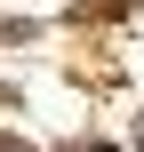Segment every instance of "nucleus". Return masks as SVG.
<instances>
[{"instance_id": "obj_1", "label": "nucleus", "mask_w": 144, "mask_h": 152, "mask_svg": "<svg viewBox=\"0 0 144 152\" xmlns=\"http://www.w3.org/2000/svg\"><path fill=\"white\" fill-rule=\"evenodd\" d=\"M136 144H144V136H136Z\"/></svg>"}]
</instances>
